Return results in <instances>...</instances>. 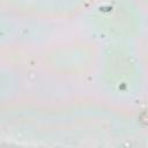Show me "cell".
Instances as JSON below:
<instances>
[{
	"label": "cell",
	"instance_id": "obj_1",
	"mask_svg": "<svg viewBox=\"0 0 148 148\" xmlns=\"http://www.w3.org/2000/svg\"><path fill=\"white\" fill-rule=\"evenodd\" d=\"M104 81L110 90L120 95L134 92L140 84V69L133 56L119 47L111 49L104 65Z\"/></svg>",
	"mask_w": 148,
	"mask_h": 148
}]
</instances>
